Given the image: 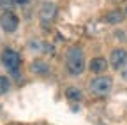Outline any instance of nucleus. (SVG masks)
<instances>
[{
	"label": "nucleus",
	"mask_w": 127,
	"mask_h": 125,
	"mask_svg": "<svg viewBox=\"0 0 127 125\" xmlns=\"http://www.w3.org/2000/svg\"><path fill=\"white\" fill-rule=\"evenodd\" d=\"M30 71L34 72V74L44 76V74H48V72H50V65H48L46 62H42V60H35V62H32Z\"/></svg>",
	"instance_id": "nucleus-8"
},
{
	"label": "nucleus",
	"mask_w": 127,
	"mask_h": 125,
	"mask_svg": "<svg viewBox=\"0 0 127 125\" xmlns=\"http://www.w3.org/2000/svg\"><path fill=\"white\" fill-rule=\"evenodd\" d=\"M0 60H2L4 67L9 69V71H16V69L20 67V62H21L20 55L16 53L14 50H11V48H7V50L2 51V55H0Z\"/></svg>",
	"instance_id": "nucleus-3"
},
{
	"label": "nucleus",
	"mask_w": 127,
	"mask_h": 125,
	"mask_svg": "<svg viewBox=\"0 0 127 125\" xmlns=\"http://www.w3.org/2000/svg\"><path fill=\"white\" fill-rule=\"evenodd\" d=\"M122 76H124V79L127 81V71H124V72H122Z\"/></svg>",
	"instance_id": "nucleus-12"
},
{
	"label": "nucleus",
	"mask_w": 127,
	"mask_h": 125,
	"mask_svg": "<svg viewBox=\"0 0 127 125\" xmlns=\"http://www.w3.org/2000/svg\"><path fill=\"white\" fill-rule=\"evenodd\" d=\"M111 88H113V79H111L109 76H99V77H95V79L90 83V90L95 93V95H99V97L108 95V93L111 92Z\"/></svg>",
	"instance_id": "nucleus-2"
},
{
	"label": "nucleus",
	"mask_w": 127,
	"mask_h": 125,
	"mask_svg": "<svg viewBox=\"0 0 127 125\" xmlns=\"http://www.w3.org/2000/svg\"><path fill=\"white\" fill-rule=\"evenodd\" d=\"M65 95H67V99L72 100V102H78V100H81V99H83L81 90L76 88V86H69V88L65 90Z\"/></svg>",
	"instance_id": "nucleus-10"
},
{
	"label": "nucleus",
	"mask_w": 127,
	"mask_h": 125,
	"mask_svg": "<svg viewBox=\"0 0 127 125\" xmlns=\"http://www.w3.org/2000/svg\"><path fill=\"white\" fill-rule=\"evenodd\" d=\"M11 88V81H9V77L5 76H0V95H4V93H7Z\"/></svg>",
	"instance_id": "nucleus-11"
},
{
	"label": "nucleus",
	"mask_w": 127,
	"mask_h": 125,
	"mask_svg": "<svg viewBox=\"0 0 127 125\" xmlns=\"http://www.w3.org/2000/svg\"><path fill=\"white\" fill-rule=\"evenodd\" d=\"M106 69H108V62H106V58H102V56H95V58H92V62H90V71H92V72L101 74V72H104Z\"/></svg>",
	"instance_id": "nucleus-7"
},
{
	"label": "nucleus",
	"mask_w": 127,
	"mask_h": 125,
	"mask_svg": "<svg viewBox=\"0 0 127 125\" xmlns=\"http://www.w3.org/2000/svg\"><path fill=\"white\" fill-rule=\"evenodd\" d=\"M109 64H111V67H113L115 71L124 69L127 65V50H124V48L113 50L111 55H109Z\"/></svg>",
	"instance_id": "nucleus-5"
},
{
	"label": "nucleus",
	"mask_w": 127,
	"mask_h": 125,
	"mask_svg": "<svg viewBox=\"0 0 127 125\" xmlns=\"http://www.w3.org/2000/svg\"><path fill=\"white\" fill-rule=\"evenodd\" d=\"M57 16V4L55 2H42L41 9H39V20L42 21V25L51 23Z\"/></svg>",
	"instance_id": "nucleus-6"
},
{
	"label": "nucleus",
	"mask_w": 127,
	"mask_h": 125,
	"mask_svg": "<svg viewBox=\"0 0 127 125\" xmlns=\"http://www.w3.org/2000/svg\"><path fill=\"white\" fill-rule=\"evenodd\" d=\"M125 14H127V5H125Z\"/></svg>",
	"instance_id": "nucleus-14"
},
{
	"label": "nucleus",
	"mask_w": 127,
	"mask_h": 125,
	"mask_svg": "<svg viewBox=\"0 0 127 125\" xmlns=\"http://www.w3.org/2000/svg\"><path fill=\"white\" fill-rule=\"evenodd\" d=\"M0 25H2V28L5 30V32L12 34V32H16L18 26H20V18L16 16L12 11H5L2 16H0Z\"/></svg>",
	"instance_id": "nucleus-4"
},
{
	"label": "nucleus",
	"mask_w": 127,
	"mask_h": 125,
	"mask_svg": "<svg viewBox=\"0 0 127 125\" xmlns=\"http://www.w3.org/2000/svg\"><path fill=\"white\" fill-rule=\"evenodd\" d=\"M65 65H67V71L74 76H79L83 71H85V55H83V50L74 46V48H69L67 53H65Z\"/></svg>",
	"instance_id": "nucleus-1"
},
{
	"label": "nucleus",
	"mask_w": 127,
	"mask_h": 125,
	"mask_svg": "<svg viewBox=\"0 0 127 125\" xmlns=\"http://www.w3.org/2000/svg\"><path fill=\"white\" fill-rule=\"evenodd\" d=\"M16 2H18V4H25V2H27V0H16Z\"/></svg>",
	"instance_id": "nucleus-13"
},
{
	"label": "nucleus",
	"mask_w": 127,
	"mask_h": 125,
	"mask_svg": "<svg viewBox=\"0 0 127 125\" xmlns=\"http://www.w3.org/2000/svg\"><path fill=\"white\" fill-rule=\"evenodd\" d=\"M106 21L109 23V25H118V23H122L124 21V12H120V11H109L108 14H106Z\"/></svg>",
	"instance_id": "nucleus-9"
}]
</instances>
